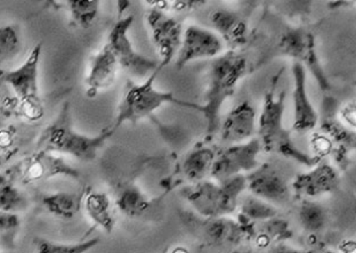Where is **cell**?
<instances>
[{
    "label": "cell",
    "instance_id": "obj_1",
    "mask_svg": "<svg viewBox=\"0 0 356 253\" xmlns=\"http://www.w3.org/2000/svg\"><path fill=\"white\" fill-rule=\"evenodd\" d=\"M158 69L142 84L128 83L117 110V115L111 129L115 131L126 122L136 123L166 104L200 110V106L177 99L172 92H162L154 87Z\"/></svg>",
    "mask_w": 356,
    "mask_h": 253
},
{
    "label": "cell",
    "instance_id": "obj_2",
    "mask_svg": "<svg viewBox=\"0 0 356 253\" xmlns=\"http://www.w3.org/2000/svg\"><path fill=\"white\" fill-rule=\"evenodd\" d=\"M246 188L247 178L241 174L219 183L202 181L190 190L188 200L204 217H223L234 211L238 199Z\"/></svg>",
    "mask_w": 356,
    "mask_h": 253
},
{
    "label": "cell",
    "instance_id": "obj_3",
    "mask_svg": "<svg viewBox=\"0 0 356 253\" xmlns=\"http://www.w3.org/2000/svg\"><path fill=\"white\" fill-rule=\"evenodd\" d=\"M66 110L44 133L40 145L46 150L69 154L81 158H92L114 131L109 129L96 138L81 136L72 130Z\"/></svg>",
    "mask_w": 356,
    "mask_h": 253
},
{
    "label": "cell",
    "instance_id": "obj_4",
    "mask_svg": "<svg viewBox=\"0 0 356 253\" xmlns=\"http://www.w3.org/2000/svg\"><path fill=\"white\" fill-rule=\"evenodd\" d=\"M246 70V60L232 53L220 57L212 65L207 104L201 106L200 110L209 117L212 128L222 102L232 94L237 82L245 75Z\"/></svg>",
    "mask_w": 356,
    "mask_h": 253
},
{
    "label": "cell",
    "instance_id": "obj_5",
    "mask_svg": "<svg viewBox=\"0 0 356 253\" xmlns=\"http://www.w3.org/2000/svg\"><path fill=\"white\" fill-rule=\"evenodd\" d=\"M134 23L132 17L118 21L112 28L108 47L115 55L118 64L138 76H145L162 67L161 65L140 54L135 49L129 37Z\"/></svg>",
    "mask_w": 356,
    "mask_h": 253
},
{
    "label": "cell",
    "instance_id": "obj_6",
    "mask_svg": "<svg viewBox=\"0 0 356 253\" xmlns=\"http://www.w3.org/2000/svg\"><path fill=\"white\" fill-rule=\"evenodd\" d=\"M261 144L253 140L247 144H236L216 155L211 175L218 182L225 181L243 172L252 171L258 166Z\"/></svg>",
    "mask_w": 356,
    "mask_h": 253
},
{
    "label": "cell",
    "instance_id": "obj_7",
    "mask_svg": "<svg viewBox=\"0 0 356 253\" xmlns=\"http://www.w3.org/2000/svg\"><path fill=\"white\" fill-rule=\"evenodd\" d=\"M147 22L154 44L163 60L160 64L163 68L178 53L184 34L182 26L177 20L157 9L149 12Z\"/></svg>",
    "mask_w": 356,
    "mask_h": 253
},
{
    "label": "cell",
    "instance_id": "obj_8",
    "mask_svg": "<svg viewBox=\"0 0 356 253\" xmlns=\"http://www.w3.org/2000/svg\"><path fill=\"white\" fill-rule=\"evenodd\" d=\"M222 48V42L216 34L198 26H190L183 34L177 54V67L181 69L192 61L214 57Z\"/></svg>",
    "mask_w": 356,
    "mask_h": 253
},
{
    "label": "cell",
    "instance_id": "obj_9",
    "mask_svg": "<svg viewBox=\"0 0 356 253\" xmlns=\"http://www.w3.org/2000/svg\"><path fill=\"white\" fill-rule=\"evenodd\" d=\"M248 188L254 196L271 202L283 204L290 198L291 189L285 173L275 167L265 165L248 178Z\"/></svg>",
    "mask_w": 356,
    "mask_h": 253
},
{
    "label": "cell",
    "instance_id": "obj_10",
    "mask_svg": "<svg viewBox=\"0 0 356 253\" xmlns=\"http://www.w3.org/2000/svg\"><path fill=\"white\" fill-rule=\"evenodd\" d=\"M41 51L42 46L38 44L23 65L14 71L1 72V81L11 85L20 104L40 102L38 92Z\"/></svg>",
    "mask_w": 356,
    "mask_h": 253
},
{
    "label": "cell",
    "instance_id": "obj_11",
    "mask_svg": "<svg viewBox=\"0 0 356 253\" xmlns=\"http://www.w3.org/2000/svg\"><path fill=\"white\" fill-rule=\"evenodd\" d=\"M256 112L248 101L236 106L227 115L221 126L222 140L230 145L241 144L254 133Z\"/></svg>",
    "mask_w": 356,
    "mask_h": 253
},
{
    "label": "cell",
    "instance_id": "obj_12",
    "mask_svg": "<svg viewBox=\"0 0 356 253\" xmlns=\"http://www.w3.org/2000/svg\"><path fill=\"white\" fill-rule=\"evenodd\" d=\"M339 182L337 172L331 166L323 164L298 176L293 186L302 195L312 197L333 191Z\"/></svg>",
    "mask_w": 356,
    "mask_h": 253
},
{
    "label": "cell",
    "instance_id": "obj_13",
    "mask_svg": "<svg viewBox=\"0 0 356 253\" xmlns=\"http://www.w3.org/2000/svg\"><path fill=\"white\" fill-rule=\"evenodd\" d=\"M296 88L294 91L295 124L298 131H309L314 128L317 115L311 105L305 89V76L302 67L296 65L294 70Z\"/></svg>",
    "mask_w": 356,
    "mask_h": 253
},
{
    "label": "cell",
    "instance_id": "obj_14",
    "mask_svg": "<svg viewBox=\"0 0 356 253\" xmlns=\"http://www.w3.org/2000/svg\"><path fill=\"white\" fill-rule=\"evenodd\" d=\"M118 64V60L106 44L94 58L87 83L91 90L106 88L113 81Z\"/></svg>",
    "mask_w": 356,
    "mask_h": 253
},
{
    "label": "cell",
    "instance_id": "obj_15",
    "mask_svg": "<svg viewBox=\"0 0 356 253\" xmlns=\"http://www.w3.org/2000/svg\"><path fill=\"white\" fill-rule=\"evenodd\" d=\"M215 157V153L210 148L202 147L194 149L183 162L184 176L193 182L202 181L211 174Z\"/></svg>",
    "mask_w": 356,
    "mask_h": 253
},
{
    "label": "cell",
    "instance_id": "obj_16",
    "mask_svg": "<svg viewBox=\"0 0 356 253\" xmlns=\"http://www.w3.org/2000/svg\"><path fill=\"white\" fill-rule=\"evenodd\" d=\"M204 226L205 237L209 242L218 245L232 244L241 238L242 231L238 225L222 217L209 218Z\"/></svg>",
    "mask_w": 356,
    "mask_h": 253
},
{
    "label": "cell",
    "instance_id": "obj_17",
    "mask_svg": "<svg viewBox=\"0 0 356 253\" xmlns=\"http://www.w3.org/2000/svg\"><path fill=\"white\" fill-rule=\"evenodd\" d=\"M213 27L227 40L237 43L243 40L246 32L245 24L234 13L226 10H218L211 15Z\"/></svg>",
    "mask_w": 356,
    "mask_h": 253
},
{
    "label": "cell",
    "instance_id": "obj_18",
    "mask_svg": "<svg viewBox=\"0 0 356 253\" xmlns=\"http://www.w3.org/2000/svg\"><path fill=\"white\" fill-rule=\"evenodd\" d=\"M299 218L306 230L316 232L325 226L327 215L321 205L312 202H304L299 209Z\"/></svg>",
    "mask_w": 356,
    "mask_h": 253
},
{
    "label": "cell",
    "instance_id": "obj_19",
    "mask_svg": "<svg viewBox=\"0 0 356 253\" xmlns=\"http://www.w3.org/2000/svg\"><path fill=\"white\" fill-rule=\"evenodd\" d=\"M242 213L252 221H266L277 215V209L266 200L257 197H249L242 206Z\"/></svg>",
    "mask_w": 356,
    "mask_h": 253
},
{
    "label": "cell",
    "instance_id": "obj_20",
    "mask_svg": "<svg viewBox=\"0 0 356 253\" xmlns=\"http://www.w3.org/2000/svg\"><path fill=\"white\" fill-rule=\"evenodd\" d=\"M81 200L79 195L62 193L45 198L44 203L51 211L67 217L79 210Z\"/></svg>",
    "mask_w": 356,
    "mask_h": 253
},
{
    "label": "cell",
    "instance_id": "obj_21",
    "mask_svg": "<svg viewBox=\"0 0 356 253\" xmlns=\"http://www.w3.org/2000/svg\"><path fill=\"white\" fill-rule=\"evenodd\" d=\"M88 214L105 229L111 228L112 219L110 217L109 202L104 195L93 194L86 200Z\"/></svg>",
    "mask_w": 356,
    "mask_h": 253
},
{
    "label": "cell",
    "instance_id": "obj_22",
    "mask_svg": "<svg viewBox=\"0 0 356 253\" xmlns=\"http://www.w3.org/2000/svg\"><path fill=\"white\" fill-rule=\"evenodd\" d=\"M72 15L83 28L88 27L95 19L99 3L97 1H70Z\"/></svg>",
    "mask_w": 356,
    "mask_h": 253
},
{
    "label": "cell",
    "instance_id": "obj_23",
    "mask_svg": "<svg viewBox=\"0 0 356 253\" xmlns=\"http://www.w3.org/2000/svg\"><path fill=\"white\" fill-rule=\"evenodd\" d=\"M97 243V239H93L87 241L84 243L79 245H61L52 243L46 240H42L39 243L40 252L44 253H72V252H82L92 246L95 245Z\"/></svg>",
    "mask_w": 356,
    "mask_h": 253
},
{
    "label": "cell",
    "instance_id": "obj_24",
    "mask_svg": "<svg viewBox=\"0 0 356 253\" xmlns=\"http://www.w3.org/2000/svg\"><path fill=\"white\" fill-rule=\"evenodd\" d=\"M118 205L127 213H137L143 211L147 206L146 201L143 195L134 189L129 190L124 193Z\"/></svg>",
    "mask_w": 356,
    "mask_h": 253
},
{
    "label": "cell",
    "instance_id": "obj_25",
    "mask_svg": "<svg viewBox=\"0 0 356 253\" xmlns=\"http://www.w3.org/2000/svg\"><path fill=\"white\" fill-rule=\"evenodd\" d=\"M1 56L8 57L18 49L19 42L16 32L11 27L1 30Z\"/></svg>",
    "mask_w": 356,
    "mask_h": 253
}]
</instances>
